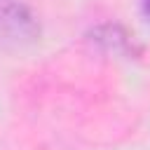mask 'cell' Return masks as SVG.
<instances>
[{"label": "cell", "mask_w": 150, "mask_h": 150, "mask_svg": "<svg viewBox=\"0 0 150 150\" xmlns=\"http://www.w3.org/2000/svg\"><path fill=\"white\" fill-rule=\"evenodd\" d=\"M141 9H143V16H145V21L150 23V0H141Z\"/></svg>", "instance_id": "cell-1"}]
</instances>
